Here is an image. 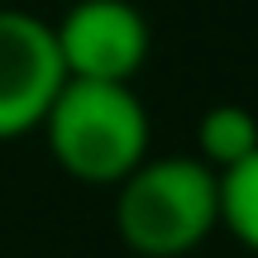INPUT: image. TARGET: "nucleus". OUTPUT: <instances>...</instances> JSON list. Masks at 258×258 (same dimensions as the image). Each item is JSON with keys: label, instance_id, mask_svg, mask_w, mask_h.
Segmentation results:
<instances>
[{"label": "nucleus", "instance_id": "obj_5", "mask_svg": "<svg viewBox=\"0 0 258 258\" xmlns=\"http://www.w3.org/2000/svg\"><path fill=\"white\" fill-rule=\"evenodd\" d=\"M253 148H258V120L244 105L225 101V105H211V110L196 120V158H201L206 167H215V172L244 163Z\"/></svg>", "mask_w": 258, "mask_h": 258}, {"label": "nucleus", "instance_id": "obj_6", "mask_svg": "<svg viewBox=\"0 0 258 258\" xmlns=\"http://www.w3.org/2000/svg\"><path fill=\"white\" fill-rule=\"evenodd\" d=\"M220 230H230L249 253H258V148L220 172Z\"/></svg>", "mask_w": 258, "mask_h": 258}, {"label": "nucleus", "instance_id": "obj_7", "mask_svg": "<svg viewBox=\"0 0 258 258\" xmlns=\"http://www.w3.org/2000/svg\"><path fill=\"white\" fill-rule=\"evenodd\" d=\"M0 5H10V0H0Z\"/></svg>", "mask_w": 258, "mask_h": 258}, {"label": "nucleus", "instance_id": "obj_1", "mask_svg": "<svg viewBox=\"0 0 258 258\" xmlns=\"http://www.w3.org/2000/svg\"><path fill=\"white\" fill-rule=\"evenodd\" d=\"M220 230V172L196 153H148L115 186V234L139 258H186Z\"/></svg>", "mask_w": 258, "mask_h": 258}, {"label": "nucleus", "instance_id": "obj_2", "mask_svg": "<svg viewBox=\"0 0 258 258\" xmlns=\"http://www.w3.org/2000/svg\"><path fill=\"white\" fill-rule=\"evenodd\" d=\"M38 129L53 163L86 186H120L148 158V110L134 96V82L67 77Z\"/></svg>", "mask_w": 258, "mask_h": 258}, {"label": "nucleus", "instance_id": "obj_4", "mask_svg": "<svg viewBox=\"0 0 258 258\" xmlns=\"http://www.w3.org/2000/svg\"><path fill=\"white\" fill-rule=\"evenodd\" d=\"M57 57L67 77L82 82H134L148 62V19L129 0H77L53 24Z\"/></svg>", "mask_w": 258, "mask_h": 258}, {"label": "nucleus", "instance_id": "obj_3", "mask_svg": "<svg viewBox=\"0 0 258 258\" xmlns=\"http://www.w3.org/2000/svg\"><path fill=\"white\" fill-rule=\"evenodd\" d=\"M62 82L67 72L53 24L29 10L0 5V144L34 134Z\"/></svg>", "mask_w": 258, "mask_h": 258}]
</instances>
